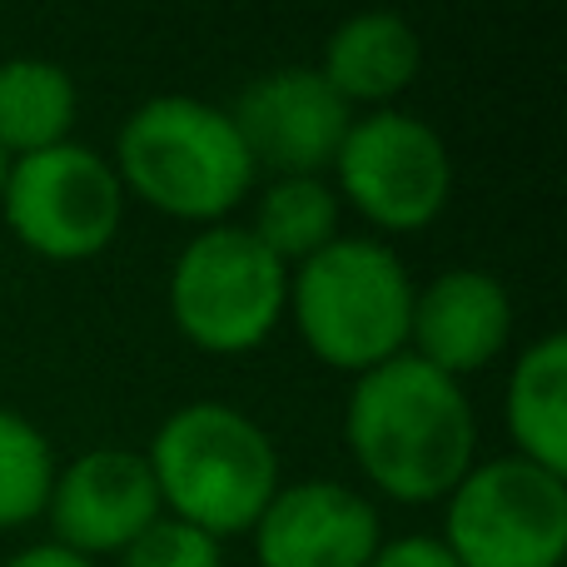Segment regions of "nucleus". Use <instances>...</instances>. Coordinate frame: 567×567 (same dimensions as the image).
I'll list each match as a JSON object with an SVG mask.
<instances>
[{
  "mask_svg": "<svg viewBox=\"0 0 567 567\" xmlns=\"http://www.w3.org/2000/svg\"><path fill=\"white\" fill-rule=\"evenodd\" d=\"M359 473L393 503H443L473 468V403L458 379L413 353L359 373L343 409Z\"/></svg>",
  "mask_w": 567,
  "mask_h": 567,
  "instance_id": "f257e3e1",
  "label": "nucleus"
},
{
  "mask_svg": "<svg viewBox=\"0 0 567 567\" xmlns=\"http://www.w3.org/2000/svg\"><path fill=\"white\" fill-rule=\"evenodd\" d=\"M115 175L125 195L185 225H225L255 185V159L229 110L195 95H155L120 125Z\"/></svg>",
  "mask_w": 567,
  "mask_h": 567,
  "instance_id": "f03ea898",
  "label": "nucleus"
},
{
  "mask_svg": "<svg viewBox=\"0 0 567 567\" xmlns=\"http://www.w3.org/2000/svg\"><path fill=\"white\" fill-rule=\"evenodd\" d=\"M145 463L169 518L209 538L249 533L279 493V453L269 433L249 413L215 399L169 413L155 429Z\"/></svg>",
  "mask_w": 567,
  "mask_h": 567,
  "instance_id": "7ed1b4c3",
  "label": "nucleus"
},
{
  "mask_svg": "<svg viewBox=\"0 0 567 567\" xmlns=\"http://www.w3.org/2000/svg\"><path fill=\"white\" fill-rule=\"evenodd\" d=\"M284 313L313 359L359 379L409 353L413 279L383 239H333L293 265Z\"/></svg>",
  "mask_w": 567,
  "mask_h": 567,
  "instance_id": "20e7f679",
  "label": "nucleus"
},
{
  "mask_svg": "<svg viewBox=\"0 0 567 567\" xmlns=\"http://www.w3.org/2000/svg\"><path fill=\"white\" fill-rule=\"evenodd\" d=\"M289 309V269L245 225H209L169 269V319L215 359H239L269 343Z\"/></svg>",
  "mask_w": 567,
  "mask_h": 567,
  "instance_id": "39448f33",
  "label": "nucleus"
},
{
  "mask_svg": "<svg viewBox=\"0 0 567 567\" xmlns=\"http://www.w3.org/2000/svg\"><path fill=\"white\" fill-rule=\"evenodd\" d=\"M443 503V548L458 567H563L567 558V478L518 453L473 463Z\"/></svg>",
  "mask_w": 567,
  "mask_h": 567,
  "instance_id": "423d86ee",
  "label": "nucleus"
},
{
  "mask_svg": "<svg viewBox=\"0 0 567 567\" xmlns=\"http://www.w3.org/2000/svg\"><path fill=\"white\" fill-rule=\"evenodd\" d=\"M0 215L30 255L50 265H85L115 245L125 185L100 150L65 140L40 155L10 159Z\"/></svg>",
  "mask_w": 567,
  "mask_h": 567,
  "instance_id": "0eeeda50",
  "label": "nucleus"
},
{
  "mask_svg": "<svg viewBox=\"0 0 567 567\" xmlns=\"http://www.w3.org/2000/svg\"><path fill=\"white\" fill-rule=\"evenodd\" d=\"M333 195L349 199L383 235H419L449 209L453 155L443 135L403 110L353 115L333 159Z\"/></svg>",
  "mask_w": 567,
  "mask_h": 567,
  "instance_id": "6e6552de",
  "label": "nucleus"
},
{
  "mask_svg": "<svg viewBox=\"0 0 567 567\" xmlns=\"http://www.w3.org/2000/svg\"><path fill=\"white\" fill-rule=\"evenodd\" d=\"M255 169H275L279 179L329 175L339 145L353 125V110L329 90L313 65H279L249 80L229 110Z\"/></svg>",
  "mask_w": 567,
  "mask_h": 567,
  "instance_id": "1a4fd4ad",
  "label": "nucleus"
},
{
  "mask_svg": "<svg viewBox=\"0 0 567 567\" xmlns=\"http://www.w3.org/2000/svg\"><path fill=\"white\" fill-rule=\"evenodd\" d=\"M50 523L55 543L80 558H110L125 553L155 518H165L155 473L145 453L130 449H90L70 468L55 473L50 488Z\"/></svg>",
  "mask_w": 567,
  "mask_h": 567,
  "instance_id": "9d476101",
  "label": "nucleus"
},
{
  "mask_svg": "<svg viewBox=\"0 0 567 567\" xmlns=\"http://www.w3.org/2000/svg\"><path fill=\"white\" fill-rule=\"evenodd\" d=\"M249 533L259 567H369L383 543L373 503L329 478L279 483Z\"/></svg>",
  "mask_w": 567,
  "mask_h": 567,
  "instance_id": "9b49d317",
  "label": "nucleus"
},
{
  "mask_svg": "<svg viewBox=\"0 0 567 567\" xmlns=\"http://www.w3.org/2000/svg\"><path fill=\"white\" fill-rule=\"evenodd\" d=\"M513 299L488 269H443L423 289H413L409 353L429 369L463 379L478 373L508 349Z\"/></svg>",
  "mask_w": 567,
  "mask_h": 567,
  "instance_id": "f8f14e48",
  "label": "nucleus"
},
{
  "mask_svg": "<svg viewBox=\"0 0 567 567\" xmlns=\"http://www.w3.org/2000/svg\"><path fill=\"white\" fill-rule=\"evenodd\" d=\"M419 65L423 40L409 20L393 10H359L333 25V35L323 40V60L313 70L329 80V90L349 110H389V100H399L419 80Z\"/></svg>",
  "mask_w": 567,
  "mask_h": 567,
  "instance_id": "ddd939ff",
  "label": "nucleus"
},
{
  "mask_svg": "<svg viewBox=\"0 0 567 567\" xmlns=\"http://www.w3.org/2000/svg\"><path fill=\"white\" fill-rule=\"evenodd\" d=\"M508 439L518 458L567 478V339L543 333L518 353L503 399Z\"/></svg>",
  "mask_w": 567,
  "mask_h": 567,
  "instance_id": "4468645a",
  "label": "nucleus"
},
{
  "mask_svg": "<svg viewBox=\"0 0 567 567\" xmlns=\"http://www.w3.org/2000/svg\"><path fill=\"white\" fill-rule=\"evenodd\" d=\"M75 80L65 65L40 55H16L0 65V155H40L65 145L75 130Z\"/></svg>",
  "mask_w": 567,
  "mask_h": 567,
  "instance_id": "2eb2a0df",
  "label": "nucleus"
},
{
  "mask_svg": "<svg viewBox=\"0 0 567 567\" xmlns=\"http://www.w3.org/2000/svg\"><path fill=\"white\" fill-rule=\"evenodd\" d=\"M284 269L313 259L323 245L339 239V195H333L329 179L319 175H293L275 179V185L259 195L255 225H245Z\"/></svg>",
  "mask_w": 567,
  "mask_h": 567,
  "instance_id": "dca6fc26",
  "label": "nucleus"
},
{
  "mask_svg": "<svg viewBox=\"0 0 567 567\" xmlns=\"http://www.w3.org/2000/svg\"><path fill=\"white\" fill-rule=\"evenodd\" d=\"M55 473L60 463L45 433L25 413L0 409V533L45 518Z\"/></svg>",
  "mask_w": 567,
  "mask_h": 567,
  "instance_id": "f3484780",
  "label": "nucleus"
},
{
  "mask_svg": "<svg viewBox=\"0 0 567 567\" xmlns=\"http://www.w3.org/2000/svg\"><path fill=\"white\" fill-rule=\"evenodd\" d=\"M120 567H225V558H219V538L165 513L120 553Z\"/></svg>",
  "mask_w": 567,
  "mask_h": 567,
  "instance_id": "a211bd4d",
  "label": "nucleus"
},
{
  "mask_svg": "<svg viewBox=\"0 0 567 567\" xmlns=\"http://www.w3.org/2000/svg\"><path fill=\"white\" fill-rule=\"evenodd\" d=\"M369 567H458V563H453V553L443 548V538L409 533V538L379 543V553L369 558Z\"/></svg>",
  "mask_w": 567,
  "mask_h": 567,
  "instance_id": "6ab92c4d",
  "label": "nucleus"
},
{
  "mask_svg": "<svg viewBox=\"0 0 567 567\" xmlns=\"http://www.w3.org/2000/svg\"><path fill=\"white\" fill-rule=\"evenodd\" d=\"M6 567H95V563L80 558V553H70V548H60V543H35V548L16 553Z\"/></svg>",
  "mask_w": 567,
  "mask_h": 567,
  "instance_id": "aec40b11",
  "label": "nucleus"
},
{
  "mask_svg": "<svg viewBox=\"0 0 567 567\" xmlns=\"http://www.w3.org/2000/svg\"><path fill=\"white\" fill-rule=\"evenodd\" d=\"M6 169H10V159H6V155H0V189H6Z\"/></svg>",
  "mask_w": 567,
  "mask_h": 567,
  "instance_id": "412c9836",
  "label": "nucleus"
}]
</instances>
